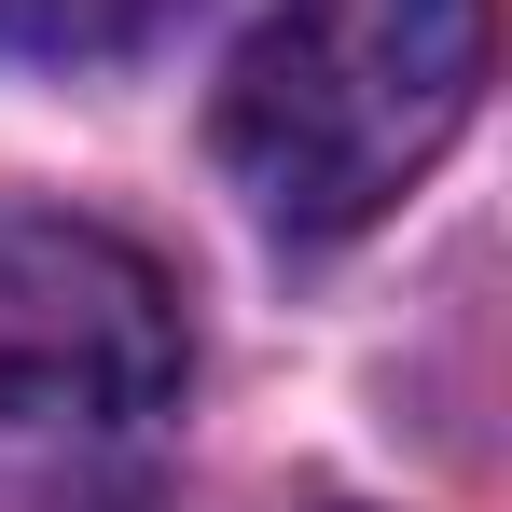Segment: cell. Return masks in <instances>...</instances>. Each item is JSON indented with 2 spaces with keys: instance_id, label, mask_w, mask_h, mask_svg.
Masks as SVG:
<instances>
[{
  "instance_id": "cell-3",
  "label": "cell",
  "mask_w": 512,
  "mask_h": 512,
  "mask_svg": "<svg viewBox=\"0 0 512 512\" xmlns=\"http://www.w3.org/2000/svg\"><path fill=\"white\" fill-rule=\"evenodd\" d=\"M180 0H0V56H125Z\"/></svg>"
},
{
  "instance_id": "cell-2",
  "label": "cell",
  "mask_w": 512,
  "mask_h": 512,
  "mask_svg": "<svg viewBox=\"0 0 512 512\" xmlns=\"http://www.w3.org/2000/svg\"><path fill=\"white\" fill-rule=\"evenodd\" d=\"M180 277L111 222L0 208V443L111 457L180 402Z\"/></svg>"
},
{
  "instance_id": "cell-1",
  "label": "cell",
  "mask_w": 512,
  "mask_h": 512,
  "mask_svg": "<svg viewBox=\"0 0 512 512\" xmlns=\"http://www.w3.org/2000/svg\"><path fill=\"white\" fill-rule=\"evenodd\" d=\"M485 97V0H236L208 139L277 236L402 208Z\"/></svg>"
}]
</instances>
